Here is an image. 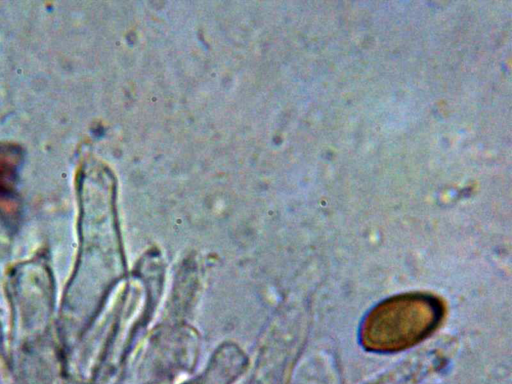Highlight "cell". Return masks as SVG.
Wrapping results in <instances>:
<instances>
[{
  "instance_id": "obj_1",
  "label": "cell",
  "mask_w": 512,
  "mask_h": 384,
  "mask_svg": "<svg viewBox=\"0 0 512 384\" xmlns=\"http://www.w3.org/2000/svg\"><path fill=\"white\" fill-rule=\"evenodd\" d=\"M438 299L420 294L401 295L375 307L362 327L363 344L373 350H398L413 345L438 325Z\"/></svg>"
}]
</instances>
